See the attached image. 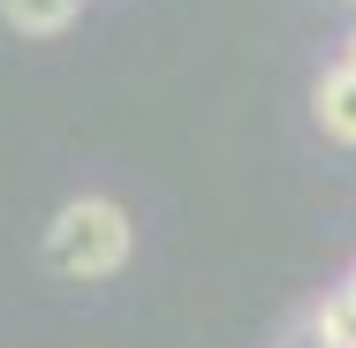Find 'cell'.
I'll return each instance as SVG.
<instances>
[{
  "mask_svg": "<svg viewBox=\"0 0 356 348\" xmlns=\"http://www.w3.org/2000/svg\"><path fill=\"white\" fill-rule=\"evenodd\" d=\"M349 8H356V0H349Z\"/></svg>",
  "mask_w": 356,
  "mask_h": 348,
  "instance_id": "5b68a950",
  "label": "cell"
},
{
  "mask_svg": "<svg viewBox=\"0 0 356 348\" xmlns=\"http://www.w3.org/2000/svg\"><path fill=\"white\" fill-rule=\"evenodd\" d=\"M311 114L334 144H356V69H326L311 91Z\"/></svg>",
  "mask_w": 356,
  "mask_h": 348,
  "instance_id": "7a4b0ae2",
  "label": "cell"
},
{
  "mask_svg": "<svg viewBox=\"0 0 356 348\" xmlns=\"http://www.w3.org/2000/svg\"><path fill=\"white\" fill-rule=\"evenodd\" d=\"M129 212L114 205V197H76V205L54 212V227H46V258H54V273L69 280H106L129 265Z\"/></svg>",
  "mask_w": 356,
  "mask_h": 348,
  "instance_id": "6da1fadb",
  "label": "cell"
},
{
  "mask_svg": "<svg viewBox=\"0 0 356 348\" xmlns=\"http://www.w3.org/2000/svg\"><path fill=\"white\" fill-rule=\"evenodd\" d=\"M341 69H356V31H349V53H341Z\"/></svg>",
  "mask_w": 356,
  "mask_h": 348,
  "instance_id": "277c9868",
  "label": "cell"
},
{
  "mask_svg": "<svg viewBox=\"0 0 356 348\" xmlns=\"http://www.w3.org/2000/svg\"><path fill=\"white\" fill-rule=\"evenodd\" d=\"M76 8H83V0H0V23L23 31V38H61L76 23Z\"/></svg>",
  "mask_w": 356,
  "mask_h": 348,
  "instance_id": "3957f363",
  "label": "cell"
}]
</instances>
